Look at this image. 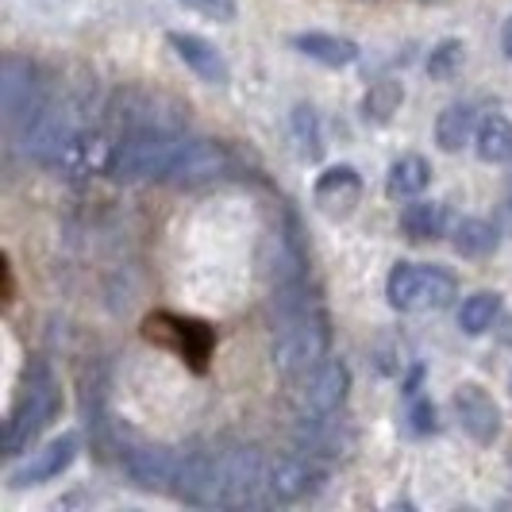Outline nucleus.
<instances>
[{
	"label": "nucleus",
	"mask_w": 512,
	"mask_h": 512,
	"mask_svg": "<svg viewBox=\"0 0 512 512\" xmlns=\"http://www.w3.org/2000/svg\"><path fill=\"white\" fill-rule=\"evenodd\" d=\"M274 308L278 316H274V339H270V366L285 382H297L312 366L328 359L332 328L320 305L305 293L301 278L282 282V289L274 293Z\"/></svg>",
	"instance_id": "nucleus-1"
},
{
	"label": "nucleus",
	"mask_w": 512,
	"mask_h": 512,
	"mask_svg": "<svg viewBox=\"0 0 512 512\" xmlns=\"http://www.w3.org/2000/svg\"><path fill=\"white\" fill-rule=\"evenodd\" d=\"M58 409H62V389L54 382L51 366L35 362L27 370V385L20 389L16 405L4 420V455L16 459V455L31 451V443L43 436V428L58 416Z\"/></svg>",
	"instance_id": "nucleus-2"
},
{
	"label": "nucleus",
	"mask_w": 512,
	"mask_h": 512,
	"mask_svg": "<svg viewBox=\"0 0 512 512\" xmlns=\"http://www.w3.org/2000/svg\"><path fill=\"white\" fill-rule=\"evenodd\" d=\"M185 131L178 128H135L120 131V147L112 162V178L120 181H170L185 151Z\"/></svg>",
	"instance_id": "nucleus-3"
},
{
	"label": "nucleus",
	"mask_w": 512,
	"mask_h": 512,
	"mask_svg": "<svg viewBox=\"0 0 512 512\" xmlns=\"http://www.w3.org/2000/svg\"><path fill=\"white\" fill-rule=\"evenodd\" d=\"M385 297L397 312H439L459 297V278L432 262H397L385 278Z\"/></svg>",
	"instance_id": "nucleus-4"
},
{
	"label": "nucleus",
	"mask_w": 512,
	"mask_h": 512,
	"mask_svg": "<svg viewBox=\"0 0 512 512\" xmlns=\"http://www.w3.org/2000/svg\"><path fill=\"white\" fill-rule=\"evenodd\" d=\"M262 451L251 443H220V509H251L270 501Z\"/></svg>",
	"instance_id": "nucleus-5"
},
{
	"label": "nucleus",
	"mask_w": 512,
	"mask_h": 512,
	"mask_svg": "<svg viewBox=\"0 0 512 512\" xmlns=\"http://www.w3.org/2000/svg\"><path fill=\"white\" fill-rule=\"evenodd\" d=\"M0 108L4 124L12 131H24L43 108H47V81L39 66L24 54H4L0 66Z\"/></svg>",
	"instance_id": "nucleus-6"
},
{
	"label": "nucleus",
	"mask_w": 512,
	"mask_h": 512,
	"mask_svg": "<svg viewBox=\"0 0 512 512\" xmlns=\"http://www.w3.org/2000/svg\"><path fill=\"white\" fill-rule=\"evenodd\" d=\"M89 120H85V108L77 101H47V108L20 131V139H24V154L31 162H39V166H58V158L66 151V143L74 139L77 131L85 128Z\"/></svg>",
	"instance_id": "nucleus-7"
},
{
	"label": "nucleus",
	"mask_w": 512,
	"mask_h": 512,
	"mask_svg": "<svg viewBox=\"0 0 512 512\" xmlns=\"http://www.w3.org/2000/svg\"><path fill=\"white\" fill-rule=\"evenodd\" d=\"M324 478H328V462L312 459L297 447L274 455L266 466V489H270V501L278 505H297V501L316 497L324 489Z\"/></svg>",
	"instance_id": "nucleus-8"
},
{
	"label": "nucleus",
	"mask_w": 512,
	"mask_h": 512,
	"mask_svg": "<svg viewBox=\"0 0 512 512\" xmlns=\"http://www.w3.org/2000/svg\"><path fill=\"white\" fill-rule=\"evenodd\" d=\"M351 393V366L343 359H328L312 366L305 378L293 382V401H297V416H328V412H343Z\"/></svg>",
	"instance_id": "nucleus-9"
},
{
	"label": "nucleus",
	"mask_w": 512,
	"mask_h": 512,
	"mask_svg": "<svg viewBox=\"0 0 512 512\" xmlns=\"http://www.w3.org/2000/svg\"><path fill=\"white\" fill-rule=\"evenodd\" d=\"M116 147H120V131L112 124H85L74 139L66 143V151L58 158V174L66 178H101L112 174V162H116Z\"/></svg>",
	"instance_id": "nucleus-10"
},
{
	"label": "nucleus",
	"mask_w": 512,
	"mask_h": 512,
	"mask_svg": "<svg viewBox=\"0 0 512 512\" xmlns=\"http://www.w3.org/2000/svg\"><path fill=\"white\" fill-rule=\"evenodd\" d=\"M174 497L197 509H220V443L181 451V470Z\"/></svg>",
	"instance_id": "nucleus-11"
},
{
	"label": "nucleus",
	"mask_w": 512,
	"mask_h": 512,
	"mask_svg": "<svg viewBox=\"0 0 512 512\" xmlns=\"http://www.w3.org/2000/svg\"><path fill=\"white\" fill-rule=\"evenodd\" d=\"M181 470V451L166 443H135L124 451V474L143 493H174Z\"/></svg>",
	"instance_id": "nucleus-12"
},
{
	"label": "nucleus",
	"mask_w": 512,
	"mask_h": 512,
	"mask_svg": "<svg viewBox=\"0 0 512 512\" xmlns=\"http://www.w3.org/2000/svg\"><path fill=\"white\" fill-rule=\"evenodd\" d=\"M293 443H297V451H305L312 459L335 462V459H347L355 451V428L347 420H339V412H328V416H297Z\"/></svg>",
	"instance_id": "nucleus-13"
},
{
	"label": "nucleus",
	"mask_w": 512,
	"mask_h": 512,
	"mask_svg": "<svg viewBox=\"0 0 512 512\" xmlns=\"http://www.w3.org/2000/svg\"><path fill=\"white\" fill-rule=\"evenodd\" d=\"M231 170H235V158H231L224 143H216V139H189L178 158V166H174V174H170V185L201 189V185H212V181H224Z\"/></svg>",
	"instance_id": "nucleus-14"
},
{
	"label": "nucleus",
	"mask_w": 512,
	"mask_h": 512,
	"mask_svg": "<svg viewBox=\"0 0 512 512\" xmlns=\"http://www.w3.org/2000/svg\"><path fill=\"white\" fill-rule=\"evenodd\" d=\"M77 447H81V439L74 432H62L58 439H51L47 447H39L24 466H16L12 474H8V486L12 489H27V486H43V482H54V478H62L77 459Z\"/></svg>",
	"instance_id": "nucleus-15"
},
{
	"label": "nucleus",
	"mask_w": 512,
	"mask_h": 512,
	"mask_svg": "<svg viewBox=\"0 0 512 512\" xmlns=\"http://www.w3.org/2000/svg\"><path fill=\"white\" fill-rule=\"evenodd\" d=\"M312 201L328 220H347L362 201V178L355 166H332L312 185Z\"/></svg>",
	"instance_id": "nucleus-16"
},
{
	"label": "nucleus",
	"mask_w": 512,
	"mask_h": 512,
	"mask_svg": "<svg viewBox=\"0 0 512 512\" xmlns=\"http://www.w3.org/2000/svg\"><path fill=\"white\" fill-rule=\"evenodd\" d=\"M455 412H459V424L462 432L478 443H493L501 436V409L497 401L489 397L482 385L466 382L455 389Z\"/></svg>",
	"instance_id": "nucleus-17"
},
{
	"label": "nucleus",
	"mask_w": 512,
	"mask_h": 512,
	"mask_svg": "<svg viewBox=\"0 0 512 512\" xmlns=\"http://www.w3.org/2000/svg\"><path fill=\"white\" fill-rule=\"evenodd\" d=\"M166 39H170L174 54H178L181 62L201 77V81H208V85H228L231 81V70H228V62H224V54L216 51L208 39L193 35V31H170Z\"/></svg>",
	"instance_id": "nucleus-18"
},
{
	"label": "nucleus",
	"mask_w": 512,
	"mask_h": 512,
	"mask_svg": "<svg viewBox=\"0 0 512 512\" xmlns=\"http://www.w3.org/2000/svg\"><path fill=\"white\" fill-rule=\"evenodd\" d=\"M293 47L320 66H332V70L359 62V43L332 35V31H301V35H293Z\"/></svg>",
	"instance_id": "nucleus-19"
},
{
	"label": "nucleus",
	"mask_w": 512,
	"mask_h": 512,
	"mask_svg": "<svg viewBox=\"0 0 512 512\" xmlns=\"http://www.w3.org/2000/svg\"><path fill=\"white\" fill-rule=\"evenodd\" d=\"M428 181H432L428 158H420V154H401V158L389 166V174H385V193H389L393 201H412V197H420V193L428 189Z\"/></svg>",
	"instance_id": "nucleus-20"
},
{
	"label": "nucleus",
	"mask_w": 512,
	"mask_h": 512,
	"mask_svg": "<svg viewBox=\"0 0 512 512\" xmlns=\"http://www.w3.org/2000/svg\"><path fill=\"white\" fill-rule=\"evenodd\" d=\"M401 235L412 239V243H428V239L447 235V205H439V201H416L412 197L409 205L401 208Z\"/></svg>",
	"instance_id": "nucleus-21"
},
{
	"label": "nucleus",
	"mask_w": 512,
	"mask_h": 512,
	"mask_svg": "<svg viewBox=\"0 0 512 512\" xmlns=\"http://www.w3.org/2000/svg\"><path fill=\"white\" fill-rule=\"evenodd\" d=\"M474 131H478V112L474 104H447L436 120V143L439 151L455 154L466 143H474Z\"/></svg>",
	"instance_id": "nucleus-22"
},
{
	"label": "nucleus",
	"mask_w": 512,
	"mask_h": 512,
	"mask_svg": "<svg viewBox=\"0 0 512 512\" xmlns=\"http://www.w3.org/2000/svg\"><path fill=\"white\" fill-rule=\"evenodd\" d=\"M474 151L482 162L489 166H501V162H512V120L509 116H486L478 120V131H474Z\"/></svg>",
	"instance_id": "nucleus-23"
},
{
	"label": "nucleus",
	"mask_w": 512,
	"mask_h": 512,
	"mask_svg": "<svg viewBox=\"0 0 512 512\" xmlns=\"http://www.w3.org/2000/svg\"><path fill=\"white\" fill-rule=\"evenodd\" d=\"M401 101H405V89H401V81H393V77H382V81H374L370 89H366V97H362V120L366 124H389L397 112H401Z\"/></svg>",
	"instance_id": "nucleus-24"
},
{
	"label": "nucleus",
	"mask_w": 512,
	"mask_h": 512,
	"mask_svg": "<svg viewBox=\"0 0 512 512\" xmlns=\"http://www.w3.org/2000/svg\"><path fill=\"white\" fill-rule=\"evenodd\" d=\"M455 251L466 258H482L497 247V228L489 220H478V216H462L455 224V235H451Z\"/></svg>",
	"instance_id": "nucleus-25"
},
{
	"label": "nucleus",
	"mask_w": 512,
	"mask_h": 512,
	"mask_svg": "<svg viewBox=\"0 0 512 512\" xmlns=\"http://www.w3.org/2000/svg\"><path fill=\"white\" fill-rule=\"evenodd\" d=\"M497 316H501V293H474V297H466L459 308V328L466 335H482L489 332L493 324H497Z\"/></svg>",
	"instance_id": "nucleus-26"
},
{
	"label": "nucleus",
	"mask_w": 512,
	"mask_h": 512,
	"mask_svg": "<svg viewBox=\"0 0 512 512\" xmlns=\"http://www.w3.org/2000/svg\"><path fill=\"white\" fill-rule=\"evenodd\" d=\"M289 128H293V139H297V154L308 158V162H316L320 154H324V135H320V120H316V112L312 108H293V116H289Z\"/></svg>",
	"instance_id": "nucleus-27"
},
{
	"label": "nucleus",
	"mask_w": 512,
	"mask_h": 512,
	"mask_svg": "<svg viewBox=\"0 0 512 512\" xmlns=\"http://www.w3.org/2000/svg\"><path fill=\"white\" fill-rule=\"evenodd\" d=\"M466 66V43L462 39H439L428 54V77L432 81H451Z\"/></svg>",
	"instance_id": "nucleus-28"
},
{
	"label": "nucleus",
	"mask_w": 512,
	"mask_h": 512,
	"mask_svg": "<svg viewBox=\"0 0 512 512\" xmlns=\"http://www.w3.org/2000/svg\"><path fill=\"white\" fill-rule=\"evenodd\" d=\"M189 12L205 16V20H216V24H231L239 16V4L235 0H181Z\"/></svg>",
	"instance_id": "nucleus-29"
},
{
	"label": "nucleus",
	"mask_w": 512,
	"mask_h": 512,
	"mask_svg": "<svg viewBox=\"0 0 512 512\" xmlns=\"http://www.w3.org/2000/svg\"><path fill=\"white\" fill-rule=\"evenodd\" d=\"M412 428H416V432L436 428V409H432L428 401H416V405H412Z\"/></svg>",
	"instance_id": "nucleus-30"
},
{
	"label": "nucleus",
	"mask_w": 512,
	"mask_h": 512,
	"mask_svg": "<svg viewBox=\"0 0 512 512\" xmlns=\"http://www.w3.org/2000/svg\"><path fill=\"white\" fill-rule=\"evenodd\" d=\"M501 51H505V58L512 62V16H509V24H505V31H501Z\"/></svg>",
	"instance_id": "nucleus-31"
},
{
	"label": "nucleus",
	"mask_w": 512,
	"mask_h": 512,
	"mask_svg": "<svg viewBox=\"0 0 512 512\" xmlns=\"http://www.w3.org/2000/svg\"><path fill=\"white\" fill-rule=\"evenodd\" d=\"M505 197H509V205H512V174H509V185H505Z\"/></svg>",
	"instance_id": "nucleus-32"
},
{
	"label": "nucleus",
	"mask_w": 512,
	"mask_h": 512,
	"mask_svg": "<svg viewBox=\"0 0 512 512\" xmlns=\"http://www.w3.org/2000/svg\"><path fill=\"white\" fill-rule=\"evenodd\" d=\"M509 389H512V382H509Z\"/></svg>",
	"instance_id": "nucleus-33"
}]
</instances>
